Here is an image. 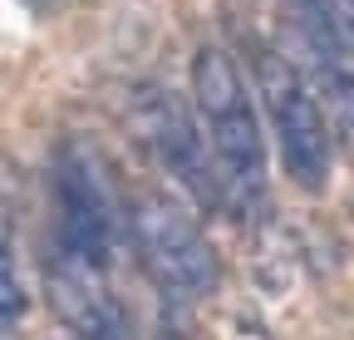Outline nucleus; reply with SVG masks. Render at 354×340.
Returning a JSON list of instances; mask_svg holds the SVG:
<instances>
[{"label":"nucleus","mask_w":354,"mask_h":340,"mask_svg":"<svg viewBox=\"0 0 354 340\" xmlns=\"http://www.w3.org/2000/svg\"><path fill=\"white\" fill-rule=\"evenodd\" d=\"M133 109H138V129H143L148 148L158 153V163L187 188V197H192L202 212H216L221 202H227V183L216 178V168H212L216 153H207L192 114L177 104V94H167V89H143Z\"/></svg>","instance_id":"20e7f679"},{"label":"nucleus","mask_w":354,"mask_h":340,"mask_svg":"<svg viewBox=\"0 0 354 340\" xmlns=\"http://www.w3.org/2000/svg\"><path fill=\"white\" fill-rule=\"evenodd\" d=\"M128 222H133L138 257H143L148 276L162 286V296L192 301V296H207L216 286V251L172 197H158V193L138 197Z\"/></svg>","instance_id":"7ed1b4c3"},{"label":"nucleus","mask_w":354,"mask_h":340,"mask_svg":"<svg viewBox=\"0 0 354 340\" xmlns=\"http://www.w3.org/2000/svg\"><path fill=\"white\" fill-rule=\"evenodd\" d=\"M55 202H59V247L64 257L84 262L88 271H109L118 232H123V207L113 193L109 163L94 153L88 138H69L55 153Z\"/></svg>","instance_id":"f03ea898"},{"label":"nucleus","mask_w":354,"mask_h":340,"mask_svg":"<svg viewBox=\"0 0 354 340\" xmlns=\"http://www.w3.org/2000/svg\"><path fill=\"white\" fill-rule=\"evenodd\" d=\"M344 30H349V45H354V0H344Z\"/></svg>","instance_id":"1a4fd4ad"},{"label":"nucleus","mask_w":354,"mask_h":340,"mask_svg":"<svg viewBox=\"0 0 354 340\" xmlns=\"http://www.w3.org/2000/svg\"><path fill=\"white\" fill-rule=\"evenodd\" d=\"M330 104H335V123H339V138L354 153V74H335L330 79Z\"/></svg>","instance_id":"6e6552de"},{"label":"nucleus","mask_w":354,"mask_h":340,"mask_svg":"<svg viewBox=\"0 0 354 340\" xmlns=\"http://www.w3.org/2000/svg\"><path fill=\"white\" fill-rule=\"evenodd\" d=\"M192 99H197V114L207 118L216 168H221V178H227V207L251 222L266 207V143H261L251 94H246V84H241L227 50H216V45L197 50Z\"/></svg>","instance_id":"f257e3e1"},{"label":"nucleus","mask_w":354,"mask_h":340,"mask_svg":"<svg viewBox=\"0 0 354 340\" xmlns=\"http://www.w3.org/2000/svg\"><path fill=\"white\" fill-rule=\"evenodd\" d=\"M25 321V286L15 271V232H10V212L0 207V340H10Z\"/></svg>","instance_id":"0eeeda50"},{"label":"nucleus","mask_w":354,"mask_h":340,"mask_svg":"<svg viewBox=\"0 0 354 340\" xmlns=\"http://www.w3.org/2000/svg\"><path fill=\"white\" fill-rule=\"evenodd\" d=\"M266 104H271V123H276V143H281V163L295 188L320 193L330 183V134H325V114L310 99V89L300 84V74H290L281 60H266Z\"/></svg>","instance_id":"39448f33"},{"label":"nucleus","mask_w":354,"mask_h":340,"mask_svg":"<svg viewBox=\"0 0 354 340\" xmlns=\"http://www.w3.org/2000/svg\"><path fill=\"white\" fill-rule=\"evenodd\" d=\"M295 30H300V45H305L310 64L325 74V84L335 74H344V39H349V30L339 25L335 0H295Z\"/></svg>","instance_id":"423d86ee"}]
</instances>
